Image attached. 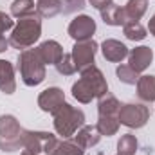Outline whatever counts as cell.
I'll return each mask as SVG.
<instances>
[{
	"label": "cell",
	"mask_w": 155,
	"mask_h": 155,
	"mask_svg": "<svg viewBox=\"0 0 155 155\" xmlns=\"http://www.w3.org/2000/svg\"><path fill=\"white\" fill-rule=\"evenodd\" d=\"M123 35L132 41H141L146 38V29L141 25V22H126L123 25Z\"/></svg>",
	"instance_id": "d4e9b609"
},
{
	"label": "cell",
	"mask_w": 155,
	"mask_h": 155,
	"mask_svg": "<svg viewBox=\"0 0 155 155\" xmlns=\"http://www.w3.org/2000/svg\"><path fill=\"white\" fill-rule=\"evenodd\" d=\"M137 85V96L144 103L155 101V76H139Z\"/></svg>",
	"instance_id": "ac0fdd59"
},
{
	"label": "cell",
	"mask_w": 155,
	"mask_h": 155,
	"mask_svg": "<svg viewBox=\"0 0 155 155\" xmlns=\"http://www.w3.org/2000/svg\"><path fill=\"white\" fill-rule=\"evenodd\" d=\"M63 9L61 0H38L36 4V15L41 18H52L60 15Z\"/></svg>",
	"instance_id": "44dd1931"
},
{
	"label": "cell",
	"mask_w": 155,
	"mask_h": 155,
	"mask_svg": "<svg viewBox=\"0 0 155 155\" xmlns=\"http://www.w3.org/2000/svg\"><path fill=\"white\" fill-rule=\"evenodd\" d=\"M101 137H103V135L99 134L97 126H92V124H83V126L78 130V134H74V141H76L83 150L96 146V144L101 141Z\"/></svg>",
	"instance_id": "5bb4252c"
},
{
	"label": "cell",
	"mask_w": 155,
	"mask_h": 155,
	"mask_svg": "<svg viewBox=\"0 0 155 155\" xmlns=\"http://www.w3.org/2000/svg\"><path fill=\"white\" fill-rule=\"evenodd\" d=\"M15 27V24H13V20H11V16L9 15H5L4 11H0V52H4L5 49H7V45H9V40H5V31H9V29H13Z\"/></svg>",
	"instance_id": "4316f807"
},
{
	"label": "cell",
	"mask_w": 155,
	"mask_h": 155,
	"mask_svg": "<svg viewBox=\"0 0 155 155\" xmlns=\"http://www.w3.org/2000/svg\"><path fill=\"white\" fill-rule=\"evenodd\" d=\"M119 123L128 128H143L150 119V108L143 103H126L121 105Z\"/></svg>",
	"instance_id": "8992f818"
},
{
	"label": "cell",
	"mask_w": 155,
	"mask_h": 155,
	"mask_svg": "<svg viewBox=\"0 0 155 155\" xmlns=\"http://www.w3.org/2000/svg\"><path fill=\"white\" fill-rule=\"evenodd\" d=\"M36 52H38L40 60L43 61V65H56L61 60V56L65 54L63 47L56 40H47V41L40 43L36 47Z\"/></svg>",
	"instance_id": "7c38bea8"
},
{
	"label": "cell",
	"mask_w": 155,
	"mask_h": 155,
	"mask_svg": "<svg viewBox=\"0 0 155 155\" xmlns=\"http://www.w3.org/2000/svg\"><path fill=\"white\" fill-rule=\"evenodd\" d=\"M97 52V43L94 40H85V41H76L72 47V60L76 63V69L81 72L83 69L94 65V58Z\"/></svg>",
	"instance_id": "52a82bcc"
},
{
	"label": "cell",
	"mask_w": 155,
	"mask_h": 155,
	"mask_svg": "<svg viewBox=\"0 0 155 155\" xmlns=\"http://www.w3.org/2000/svg\"><path fill=\"white\" fill-rule=\"evenodd\" d=\"M88 2H90V5H92V7H96V9H99V11L112 4V0H88Z\"/></svg>",
	"instance_id": "4dcf8cb0"
},
{
	"label": "cell",
	"mask_w": 155,
	"mask_h": 155,
	"mask_svg": "<svg viewBox=\"0 0 155 155\" xmlns=\"http://www.w3.org/2000/svg\"><path fill=\"white\" fill-rule=\"evenodd\" d=\"M72 96H74V99H78V101L83 103V105H87V103H90L92 99H96V94H94L92 87H90L85 79H81V78L72 85Z\"/></svg>",
	"instance_id": "ffe728a7"
},
{
	"label": "cell",
	"mask_w": 155,
	"mask_h": 155,
	"mask_svg": "<svg viewBox=\"0 0 155 155\" xmlns=\"http://www.w3.org/2000/svg\"><path fill=\"white\" fill-rule=\"evenodd\" d=\"M85 2L87 0H61V5H63V15H72L78 13L85 7Z\"/></svg>",
	"instance_id": "f546056e"
},
{
	"label": "cell",
	"mask_w": 155,
	"mask_h": 155,
	"mask_svg": "<svg viewBox=\"0 0 155 155\" xmlns=\"http://www.w3.org/2000/svg\"><path fill=\"white\" fill-rule=\"evenodd\" d=\"M81 79H85L92 87L96 97H101V96H105L108 92V83H107V79L103 76V72L96 65H90V67L83 69L81 71Z\"/></svg>",
	"instance_id": "8fae6325"
},
{
	"label": "cell",
	"mask_w": 155,
	"mask_h": 155,
	"mask_svg": "<svg viewBox=\"0 0 155 155\" xmlns=\"http://www.w3.org/2000/svg\"><path fill=\"white\" fill-rule=\"evenodd\" d=\"M101 13V18L107 25H112V27H119V25H124L126 24V16H124V9L117 4H110L107 5L105 9L99 11Z\"/></svg>",
	"instance_id": "2e32d148"
},
{
	"label": "cell",
	"mask_w": 155,
	"mask_h": 155,
	"mask_svg": "<svg viewBox=\"0 0 155 155\" xmlns=\"http://www.w3.org/2000/svg\"><path fill=\"white\" fill-rule=\"evenodd\" d=\"M24 134L25 130L20 126L15 116L11 114L0 116V150L2 152L24 150Z\"/></svg>",
	"instance_id": "277c9868"
},
{
	"label": "cell",
	"mask_w": 155,
	"mask_h": 155,
	"mask_svg": "<svg viewBox=\"0 0 155 155\" xmlns=\"http://www.w3.org/2000/svg\"><path fill=\"white\" fill-rule=\"evenodd\" d=\"M11 15L15 18H27L35 15V2L33 0H15L11 4Z\"/></svg>",
	"instance_id": "603a6c76"
},
{
	"label": "cell",
	"mask_w": 155,
	"mask_h": 155,
	"mask_svg": "<svg viewBox=\"0 0 155 155\" xmlns=\"http://www.w3.org/2000/svg\"><path fill=\"white\" fill-rule=\"evenodd\" d=\"M119 110H121V103L114 94L107 92L105 96L99 97V103H97V112L99 116H108V117H117L119 116Z\"/></svg>",
	"instance_id": "e0dca14e"
},
{
	"label": "cell",
	"mask_w": 155,
	"mask_h": 155,
	"mask_svg": "<svg viewBox=\"0 0 155 155\" xmlns=\"http://www.w3.org/2000/svg\"><path fill=\"white\" fill-rule=\"evenodd\" d=\"M69 36L76 41H85V40H92L96 33V22L88 16V15H79L76 16L67 29Z\"/></svg>",
	"instance_id": "ba28073f"
},
{
	"label": "cell",
	"mask_w": 155,
	"mask_h": 155,
	"mask_svg": "<svg viewBox=\"0 0 155 155\" xmlns=\"http://www.w3.org/2000/svg\"><path fill=\"white\" fill-rule=\"evenodd\" d=\"M153 61V51L146 45H141V47H135L128 52V65L137 72H144Z\"/></svg>",
	"instance_id": "30bf717a"
},
{
	"label": "cell",
	"mask_w": 155,
	"mask_h": 155,
	"mask_svg": "<svg viewBox=\"0 0 155 155\" xmlns=\"http://www.w3.org/2000/svg\"><path fill=\"white\" fill-rule=\"evenodd\" d=\"M137 152V139L132 134H124L121 135L119 143H117V155H135Z\"/></svg>",
	"instance_id": "484cf974"
},
{
	"label": "cell",
	"mask_w": 155,
	"mask_h": 155,
	"mask_svg": "<svg viewBox=\"0 0 155 155\" xmlns=\"http://www.w3.org/2000/svg\"><path fill=\"white\" fill-rule=\"evenodd\" d=\"M0 90L4 94H13L16 90L15 67L7 60H0Z\"/></svg>",
	"instance_id": "9a60e30c"
},
{
	"label": "cell",
	"mask_w": 155,
	"mask_h": 155,
	"mask_svg": "<svg viewBox=\"0 0 155 155\" xmlns=\"http://www.w3.org/2000/svg\"><path fill=\"white\" fill-rule=\"evenodd\" d=\"M41 35V20L38 15L27 16V18H20L18 24L13 27V33L9 36V45L15 49H29L38 41Z\"/></svg>",
	"instance_id": "6da1fadb"
},
{
	"label": "cell",
	"mask_w": 155,
	"mask_h": 155,
	"mask_svg": "<svg viewBox=\"0 0 155 155\" xmlns=\"http://www.w3.org/2000/svg\"><path fill=\"white\" fill-rule=\"evenodd\" d=\"M101 52H103V56H105L107 61L119 63V61H123L128 56V47L124 43H121L119 40L108 38L101 43Z\"/></svg>",
	"instance_id": "4fadbf2b"
},
{
	"label": "cell",
	"mask_w": 155,
	"mask_h": 155,
	"mask_svg": "<svg viewBox=\"0 0 155 155\" xmlns=\"http://www.w3.org/2000/svg\"><path fill=\"white\" fill-rule=\"evenodd\" d=\"M65 103V92L58 87H49L38 96V107L43 112L54 114Z\"/></svg>",
	"instance_id": "9c48e42d"
},
{
	"label": "cell",
	"mask_w": 155,
	"mask_h": 155,
	"mask_svg": "<svg viewBox=\"0 0 155 155\" xmlns=\"http://www.w3.org/2000/svg\"><path fill=\"white\" fill-rule=\"evenodd\" d=\"M18 72L27 87H36L45 79V65L36 49H25L18 56Z\"/></svg>",
	"instance_id": "7a4b0ae2"
},
{
	"label": "cell",
	"mask_w": 155,
	"mask_h": 155,
	"mask_svg": "<svg viewBox=\"0 0 155 155\" xmlns=\"http://www.w3.org/2000/svg\"><path fill=\"white\" fill-rule=\"evenodd\" d=\"M117 78H119V81H123V83H126V85H135L137 81H139V74L130 67V65H119L116 71Z\"/></svg>",
	"instance_id": "f1b7e54d"
},
{
	"label": "cell",
	"mask_w": 155,
	"mask_h": 155,
	"mask_svg": "<svg viewBox=\"0 0 155 155\" xmlns=\"http://www.w3.org/2000/svg\"><path fill=\"white\" fill-rule=\"evenodd\" d=\"M123 9L126 22H139L148 9V0H128Z\"/></svg>",
	"instance_id": "d6986e66"
},
{
	"label": "cell",
	"mask_w": 155,
	"mask_h": 155,
	"mask_svg": "<svg viewBox=\"0 0 155 155\" xmlns=\"http://www.w3.org/2000/svg\"><path fill=\"white\" fill-rule=\"evenodd\" d=\"M58 144V139L51 132H36V130H25L24 134V150L29 153H43L51 155Z\"/></svg>",
	"instance_id": "5b68a950"
},
{
	"label": "cell",
	"mask_w": 155,
	"mask_h": 155,
	"mask_svg": "<svg viewBox=\"0 0 155 155\" xmlns=\"http://www.w3.org/2000/svg\"><path fill=\"white\" fill-rule=\"evenodd\" d=\"M54 67H56V71H58L61 76H72L78 71L76 63H74V60H72V54H63L61 60H60Z\"/></svg>",
	"instance_id": "83f0119b"
},
{
	"label": "cell",
	"mask_w": 155,
	"mask_h": 155,
	"mask_svg": "<svg viewBox=\"0 0 155 155\" xmlns=\"http://www.w3.org/2000/svg\"><path fill=\"white\" fill-rule=\"evenodd\" d=\"M22 155H35V153H29V152H25V150H24V152H22Z\"/></svg>",
	"instance_id": "d6a6232c"
},
{
	"label": "cell",
	"mask_w": 155,
	"mask_h": 155,
	"mask_svg": "<svg viewBox=\"0 0 155 155\" xmlns=\"http://www.w3.org/2000/svg\"><path fill=\"white\" fill-rule=\"evenodd\" d=\"M54 130L58 132V135H63L65 139L72 137L78 130L85 124V114L83 110H79L76 107L69 105V103H63L54 114Z\"/></svg>",
	"instance_id": "3957f363"
},
{
	"label": "cell",
	"mask_w": 155,
	"mask_h": 155,
	"mask_svg": "<svg viewBox=\"0 0 155 155\" xmlns=\"http://www.w3.org/2000/svg\"><path fill=\"white\" fill-rule=\"evenodd\" d=\"M51 155H85V150L78 144L76 141L67 139V141H58L54 152Z\"/></svg>",
	"instance_id": "cb8c5ba5"
},
{
	"label": "cell",
	"mask_w": 155,
	"mask_h": 155,
	"mask_svg": "<svg viewBox=\"0 0 155 155\" xmlns=\"http://www.w3.org/2000/svg\"><path fill=\"white\" fill-rule=\"evenodd\" d=\"M148 31H150V33L155 36V15L150 18V22H148Z\"/></svg>",
	"instance_id": "1f68e13d"
},
{
	"label": "cell",
	"mask_w": 155,
	"mask_h": 155,
	"mask_svg": "<svg viewBox=\"0 0 155 155\" xmlns=\"http://www.w3.org/2000/svg\"><path fill=\"white\" fill-rule=\"evenodd\" d=\"M97 130L101 135H107V137H112L116 135L121 123H119V117H108V116H99L97 117Z\"/></svg>",
	"instance_id": "7402d4cb"
}]
</instances>
